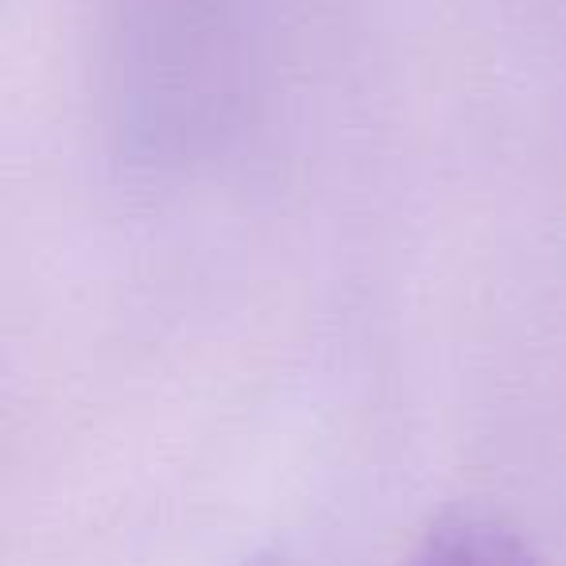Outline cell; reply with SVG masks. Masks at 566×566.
I'll use <instances>...</instances> for the list:
<instances>
[{
  "instance_id": "7a4b0ae2",
  "label": "cell",
  "mask_w": 566,
  "mask_h": 566,
  "mask_svg": "<svg viewBox=\"0 0 566 566\" xmlns=\"http://www.w3.org/2000/svg\"><path fill=\"white\" fill-rule=\"evenodd\" d=\"M252 566H272V563H268V558H256V563H252Z\"/></svg>"
},
{
  "instance_id": "6da1fadb",
  "label": "cell",
  "mask_w": 566,
  "mask_h": 566,
  "mask_svg": "<svg viewBox=\"0 0 566 566\" xmlns=\"http://www.w3.org/2000/svg\"><path fill=\"white\" fill-rule=\"evenodd\" d=\"M408 566H535L509 524L481 512H454L416 543Z\"/></svg>"
}]
</instances>
